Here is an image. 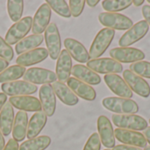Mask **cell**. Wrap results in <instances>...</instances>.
Segmentation results:
<instances>
[{"label": "cell", "mask_w": 150, "mask_h": 150, "mask_svg": "<svg viewBox=\"0 0 150 150\" xmlns=\"http://www.w3.org/2000/svg\"><path fill=\"white\" fill-rule=\"evenodd\" d=\"M98 20L105 27L113 30H128L134 25L131 19L117 12H101Z\"/></svg>", "instance_id": "5"}, {"label": "cell", "mask_w": 150, "mask_h": 150, "mask_svg": "<svg viewBox=\"0 0 150 150\" xmlns=\"http://www.w3.org/2000/svg\"><path fill=\"white\" fill-rule=\"evenodd\" d=\"M87 67L91 69L96 73L105 75L117 74L123 71V66L120 63L109 57L91 59L87 62Z\"/></svg>", "instance_id": "6"}, {"label": "cell", "mask_w": 150, "mask_h": 150, "mask_svg": "<svg viewBox=\"0 0 150 150\" xmlns=\"http://www.w3.org/2000/svg\"><path fill=\"white\" fill-rule=\"evenodd\" d=\"M4 146H5L4 138V135H3V133H1V131H0V150L4 149Z\"/></svg>", "instance_id": "45"}, {"label": "cell", "mask_w": 150, "mask_h": 150, "mask_svg": "<svg viewBox=\"0 0 150 150\" xmlns=\"http://www.w3.org/2000/svg\"><path fill=\"white\" fill-rule=\"evenodd\" d=\"M123 78L130 89L135 92L138 95L143 98H148L149 96L150 86L143 78L134 74L129 69L123 72Z\"/></svg>", "instance_id": "13"}, {"label": "cell", "mask_w": 150, "mask_h": 150, "mask_svg": "<svg viewBox=\"0 0 150 150\" xmlns=\"http://www.w3.org/2000/svg\"><path fill=\"white\" fill-rule=\"evenodd\" d=\"M52 10L49 5L45 3L41 4L33 18V26L32 32L33 34H40L46 31L47 27L50 24Z\"/></svg>", "instance_id": "15"}, {"label": "cell", "mask_w": 150, "mask_h": 150, "mask_svg": "<svg viewBox=\"0 0 150 150\" xmlns=\"http://www.w3.org/2000/svg\"><path fill=\"white\" fill-rule=\"evenodd\" d=\"M33 26V18L26 16L22 18L18 22H15L7 31L5 34V42L9 45L17 44L30 32Z\"/></svg>", "instance_id": "4"}, {"label": "cell", "mask_w": 150, "mask_h": 150, "mask_svg": "<svg viewBox=\"0 0 150 150\" xmlns=\"http://www.w3.org/2000/svg\"><path fill=\"white\" fill-rule=\"evenodd\" d=\"M14 52L11 45H9L4 39L0 36V58L10 62L13 59Z\"/></svg>", "instance_id": "35"}, {"label": "cell", "mask_w": 150, "mask_h": 150, "mask_svg": "<svg viewBox=\"0 0 150 150\" xmlns=\"http://www.w3.org/2000/svg\"><path fill=\"white\" fill-rule=\"evenodd\" d=\"M110 56L119 63H135L142 61L145 54L142 50L136 48H114L110 50Z\"/></svg>", "instance_id": "10"}, {"label": "cell", "mask_w": 150, "mask_h": 150, "mask_svg": "<svg viewBox=\"0 0 150 150\" xmlns=\"http://www.w3.org/2000/svg\"><path fill=\"white\" fill-rule=\"evenodd\" d=\"M56 79L57 77L55 72L40 67L29 68L27 71H25L23 76V80L32 83L33 85L36 84L46 85V84L54 83L56 81Z\"/></svg>", "instance_id": "9"}, {"label": "cell", "mask_w": 150, "mask_h": 150, "mask_svg": "<svg viewBox=\"0 0 150 150\" xmlns=\"http://www.w3.org/2000/svg\"><path fill=\"white\" fill-rule=\"evenodd\" d=\"M9 103L12 105V107L25 112L26 111L38 112L42 110L40 100L34 96H30V95L11 96L9 99Z\"/></svg>", "instance_id": "18"}, {"label": "cell", "mask_w": 150, "mask_h": 150, "mask_svg": "<svg viewBox=\"0 0 150 150\" xmlns=\"http://www.w3.org/2000/svg\"><path fill=\"white\" fill-rule=\"evenodd\" d=\"M132 4L131 0H105L102 2V7L106 12H116L128 8Z\"/></svg>", "instance_id": "32"}, {"label": "cell", "mask_w": 150, "mask_h": 150, "mask_svg": "<svg viewBox=\"0 0 150 150\" xmlns=\"http://www.w3.org/2000/svg\"><path fill=\"white\" fill-rule=\"evenodd\" d=\"M104 80L109 89L116 95L121 98L131 99L134 95L133 91L130 89L127 82L122 77L118 74H106L104 77Z\"/></svg>", "instance_id": "12"}, {"label": "cell", "mask_w": 150, "mask_h": 150, "mask_svg": "<svg viewBox=\"0 0 150 150\" xmlns=\"http://www.w3.org/2000/svg\"><path fill=\"white\" fill-rule=\"evenodd\" d=\"M55 70L56 77L60 82H67L70 78L72 70V58L66 50H61L59 57L57 58Z\"/></svg>", "instance_id": "19"}, {"label": "cell", "mask_w": 150, "mask_h": 150, "mask_svg": "<svg viewBox=\"0 0 150 150\" xmlns=\"http://www.w3.org/2000/svg\"><path fill=\"white\" fill-rule=\"evenodd\" d=\"M25 72V68L20 66L18 65H11L7 67L4 71L0 73V82L1 83H8L11 81H16L24 76Z\"/></svg>", "instance_id": "30"}, {"label": "cell", "mask_w": 150, "mask_h": 150, "mask_svg": "<svg viewBox=\"0 0 150 150\" xmlns=\"http://www.w3.org/2000/svg\"><path fill=\"white\" fill-rule=\"evenodd\" d=\"M85 3H86L90 7H95V6L99 3V1H98V0H87V1H85Z\"/></svg>", "instance_id": "44"}, {"label": "cell", "mask_w": 150, "mask_h": 150, "mask_svg": "<svg viewBox=\"0 0 150 150\" xmlns=\"http://www.w3.org/2000/svg\"><path fill=\"white\" fill-rule=\"evenodd\" d=\"M112 150H142L141 148L137 147H133V146H128V145H117L115 146Z\"/></svg>", "instance_id": "40"}, {"label": "cell", "mask_w": 150, "mask_h": 150, "mask_svg": "<svg viewBox=\"0 0 150 150\" xmlns=\"http://www.w3.org/2000/svg\"><path fill=\"white\" fill-rule=\"evenodd\" d=\"M47 57H48V51L47 49L37 48L19 55L16 59V63L23 67L31 66L44 61Z\"/></svg>", "instance_id": "21"}, {"label": "cell", "mask_w": 150, "mask_h": 150, "mask_svg": "<svg viewBox=\"0 0 150 150\" xmlns=\"http://www.w3.org/2000/svg\"><path fill=\"white\" fill-rule=\"evenodd\" d=\"M148 3H149V4H150V0H148Z\"/></svg>", "instance_id": "48"}, {"label": "cell", "mask_w": 150, "mask_h": 150, "mask_svg": "<svg viewBox=\"0 0 150 150\" xmlns=\"http://www.w3.org/2000/svg\"><path fill=\"white\" fill-rule=\"evenodd\" d=\"M43 41H44V37L41 34L28 35L16 44L15 51L19 56L27 51L37 49V47H39L42 43Z\"/></svg>", "instance_id": "28"}, {"label": "cell", "mask_w": 150, "mask_h": 150, "mask_svg": "<svg viewBox=\"0 0 150 150\" xmlns=\"http://www.w3.org/2000/svg\"><path fill=\"white\" fill-rule=\"evenodd\" d=\"M101 149V141L98 133H92L88 139L84 148L83 150H100Z\"/></svg>", "instance_id": "37"}, {"label": "cell", "mask_w": 150, "mask_h": 150, "mask_svg": "<svg viewBox=\"0 0 150 150\" xmlns=\"http://www.w3.org/2000/svg\"><path fill=\"white\" fill-rule=\"evenodd\" d=\"M98 131L103 146L107 149L115 147V136L112 125L109 118L105 116H100L98 118Z\"/></svg>", "instance_id": "17"}, {"label": "cell", "mask_w": 150, "mask_h": 150, "mask_svg": "<svg viewBox=\"0 0 150 150\" xmlns=\"http://www.w3.org/2000/svg\"><path fill=\"white\" fill-rule=\"evenodd\" d=\"M112 123L120 129L131 131H143L148 127L147 120L135 114H113Z\"/></svg>", "instance_id": "3"}, {"label": "cell", "mask_w": 150, "mask_h": 150, "mask_svg": "<svg viewBox=\"0 0 150 150\" xmlns=\"http://www.w3.org/2000/svg\"><path fill=\"white\" fill-rule=\"evenodd\" d=\"M14 123V111L12 105L6 102L0 111V131L4 136H9L12 132Z\"/></svg>", "instance_id": "27"}, {"label": "cell", "mask_w": 150, "mask_h": 150, "mask_svg": "<svg viewBox=\"0 0 150 150\" xmlns=\"http://www.w3.org/2000/svg\"><path fill=\"white\" fill-rule=\"evenodd\" d=\"M115 138L124 145L137 147V148H146L147 147V141L144 135L136 131L131 130H124L117 128L114 131Z\"/></svg>", "instance_id": "14"}, {"label": "cell", "mask_w": 150, "mask_h": 150, "mask_svg": "<svg viewBox=\"0 0 150 150\" xmlns=\"http://www.w3.org/2000/svg\"><path fill=\"white\" fill-rule=\"evenodd\" d=\"M1 88L4 94L11 97L33 95L38 90L36 85L26 82L25 80H16L8 83H4L1 86Z\"/></svg>", "instance_id": "11"}, {"label": "cell", "mask_w": 150, "mask_h": 150, "mask_svg": "<svg viewBox=\"0 0 150 150\" xmlns=\"http://www.w3.org/2000/svg\"><path fill=\"white\" fill-rule=\"evenodd\" d=\"M149 124H150V119H149Z\"/></svg>", "instance_id": "50"}, {"label": "cell", "mask_w": 150, "mask_h": 150, "mask_svg": "<svg viewBox=\"0 0 150 150\" xmlns=\"http://www.w3.org/2000/svg\"><path fill=\"white\" fill-rule=\"evenodd\" d=\"M104 150H110V149H104Z\"/></svg>", "instance_id": "49"}, {"label": "cell", "mask_w": 150, "mask_h": 150, "mask_svg": "<svg viewBox=\"0 0 150 150\" xmlns=\"http://www.w3.org/2000/svg\"><path fill=\"white\" fill-rule=\"evenodd\" d=\"M24 11V1L23 0H9L7 2V11L10 19L13 22L20 20Z\"/></svg>", "instance_id": "31"}, {"label": "cell", "mask_w": 150, "mask_h": 150, "mask_svg": "<svg viewBox=\"0 0 150 150\" xmlns=\"http://www.w3.org/2000/svg\"><path fill=\"white\" fill-rule=\"evenodd\" d=\"M130 71L134 74L142 77L150 79V62L148 61H139L133 63L130 67Z\"/></svg>", "instance_id": "34"}, {"label": "cell", "mask_w": 150, "mask_h": 150, "mask_svg": "<svg viewBox=\"0 0 150 150\" xmlns=\"http://www.w3.org/2000/svg\"><path fill=\"white\" fill-rule=\"evenodd\" d=\"M142 15L145 19V21L150 26V5L149 4H146L142 7Z\"/></svg>", "instance_id": "39"}, {"label": "cell", "mask_w": 150, "mask_h": 150, "mask_svg": "<svg viewBox=\"0 0 150 150\" xmlns=\"http://www.w3.org/2000/svg\"><path fill=\"white\" fill-rule=\"evenodd\" d=\"M71 74L74 78L88 84V85H98L101 82L100 76L83 65H75L72 67Z\"/></svg>", "instance_id": "23"}, {"label": "cell", "mask_w": 150, "mask_h": 150, "mask_svg": "<svg viewBox=\"0 0 150 150\" xmlns=\"http://www.w3.org/2000/svg\"><path fill=\"white\" fill-rule=\"evenodd\" d=\"M149 26L145 20H141L136 24L133 25L131 28H129L123 35L120 37L119 41V45L121 48H126L133 45L134 43L142 40L149 32Z\"/></svg>", "instance_id": "7"}, {"label": "cell", "mask_w": 150, "mask_h": 150, "mask_svg": "<svg viewBox=\"0 0 150 150\" xmlns=\"http://www.w3.org/2000/svg\"><path fill=\"white\" fill-rule=\"evenodd\" d=\"M27 126H28L27 113L22 111H18L14 118V123L11 132L12 137L16 141L18 142L22 141L25 138L27 133Z\"/></svg>", "instance_id": "26"}, {"label": "cell", "mask_w": 150, "mask_h": 150, "mask_svg": "<svg viewBox=\"0 0 150 150\" xmlns=\"http://www.w3.org/2000/svg\"><path fill=\"white\" fill-rule=\"evenodd\" d=\"M19 149V145L18 143V141H16L13 138L10 139L7 142V144L4 146L3 150H18Z\"/></svg>", "instance_id": "38"}, {"label": "cell", "mask_w": 150, "mask_h": 150, "mask_svg": "<svg viewBox=\"0 0 150 150\" xmlns=\"http://www.w3.org/2000/svg\"><path fill=\"white\" fill-rule=\"evenodd\" d=\"M64 46L69 55L79 63H87L90 60V55L86 48L77 40L73 38H66L64 40Z\"/></svg>", "instance_id": "22"}, {"label": "cell", "mask_w": 150, "mask_h": 150, "mask_svg": "<svg viewBox=\"0 0 150 150\" xmlns=\"http://www.w3.org/2000/svg\"><path fill=\"white\" fill-rule=\"evenodd\" d=\"M115 36V30L111 28H102L95 36L89 51L90 58L96 59L101 57L108 49Z\"/></svg>", "instance_id": "1"}, {"label": "cell", "mask_w": 150, "mask_h": 150, "mask_svg": "<svg viewBox=\"0 0 150 150\" xmlns=\"http://www.w3.org/2000/svg\"><path fill=\"white\" fill-rule=\"evenodd\" d=\"M144 150H150V146H147L146 148H144Z\"/></svg>", "instance_id": "47"}, {"label": "cell", "mask_w": 150, "mask_h": 150, "mask_svg": "<svg viewBox=\"0 0 150 150\" xmlns=\"http://www.w3.org/2000/svg\"><path fill=\"white\" fill-rule=\"evenodd\" d=\"M39 96L42 111L47 117L54 116L56 110V98L52 85H42L39 91Z\"/></svg>", "instance_id": "16"}, {"label": "cell", "mask_w": 150, "mask_h": 150, "mask_svg": "<svg viewBox=\"0 0 150 150\" xmlns=\"http://www.w3.org/2000/svg\"><path fill=\"white\" fill-rule=\"evenodd\" d=\"M8 66H9V62H7L6 60L3 58H0V73L3 71H4Z\"/></svg>", "instance_id": "41"}, {"label": "cell", "mask_w": 150, "mask_h": 150, "mask_svg": "<svg viewBox=\"0 0 150 150\" xmlns=\"http://www.w3.org/2000/svg\"><path fill=\"white\" fill-rule=\"evenodd\" d=\"M47 121V117L42 111L35 112L31 117L28 122L26 137L29 140L38 137L40 133L45 127Z\"/></svg>", "instance_id": "24"}, {"label": "cell", "mask_w": 150, "mask_h": 150, "mask_svg": "<svg viewBox=\"0 0 150 150\" xmlns=\"http://www.w3.org/2000/svg\"><path fill=\"white\" fill-rule=\"evenodd\" d=\"M144 2H145L144 0H134V1H133V4L135 6H141L144 4Z\"/></svg>", "instance_id": "46"}, {"label": "cell", "mask_w": 150, "mask_h": 150, "mask_svg": "<svg viewBox=\"0 0 150 150\" xmlns=\"http://www.w3.org/2000/svg\"><path fill=\"white\" fill-rule=\"evenodd\" d=\"M52 88L56 96L64 104L68 106H74L78 103V101H79L78 97L64 83L60 82V81H55L52 84Z\"/></svg>", "instance_id": "25"}, {"label": "cell", "mask_w": 150, "mask_h": 150, "mask_svg": "<svg viewBox=\"0 0 150 150\" xmlns=\"http://www.w3.org/2000/svg\"><path fill=\"white\" fill-rule=\"evenodd\" d=\"M103 106L116 114H134L139 111V106L134 100L121 97H106L102 101Z\"/></svg>", "instance_id": "2"}, {"label": "cell", "mask_w": 150, "mask_h": 150, "mask_svg": "<svg viewBox=\"0 0 150 150\" xmlns=\"http://www.w3.org/2000/svg\"><path fill=\"white\" fill-rule=\"evenodd\" d=\"M7 102V95L4 93H0V111Z\"/></svg>", "instance_id": "42"}, {"label": "cell", "mask_w": 150, "mask_h": 150, "mask_svg": "<svg viewBox=\"0 0 150 150\" xmlns=\"http://www.w3.org/2000/svg\"><path fill=\"white\" fill-rule=\"evenodd\" d=\"M147 142H149L150 144V126L149 127H147L145 130H144V133H143Z\"/></svg>", "instance_id": "43"}, {"label": "cell", "mask_w": 150, "mask_h": 150, "mask_svg": "<svg viewBox=\"0 0 150 150\" xmlns=\"http://www.w3.org/2000/svg\"><path fill=\"white\" fill-rule=\"evenodd\" d=\"M51 144V138L47 135L38 136L34 139L24 141L18 150H45Z\"/></svg>", "instance_id": "29"}, {"label": "cell", "mask_w": 150, "mask_h": 150, "mask_svg": "<svg viewBox=\"0 0 150 150\" xmlns=\"http://www.w3.org/2000/svg\"><path fill=\"white\" fill-rule=\"evenodd\" d=\"M67 86L73 91V93L77 97L79 96L83 100L94 101L97 97L96 91L91 86H90L74 77H70L68 80Z\"/></svg>", "instance_id": "20"}, {"label": "cell", "mask_w": 150, "mask_h": 150, "mask_svg": "<svg viewBox=\"0 0 150 150\" xmlns=\"http://www.w3.org/2000/svg\"><path fill=\"white\" fill-rule=\"evenodd\" d=\"M85 4L86 3L84 0H70L69 6L71 16H73L75 18L79 17L84 9Z\"/></svg>", "instance_id": "36"}, {"label": "cell", "mask_w": 150, "mask_h": 150, "mask_svg": "<svg viewBox=\"0 0 150 150\" xmlns=\"http://www.w3.org/2000/svg\"><path fill=\"white\" fill-rule=\"evenodd\" d=\"M46 3L49 5L51 10L55 11L58 15H60L63 18H66V19H69L71 17L69 6L66 1H64V0H48Z\"/></svg>", "instance_id": "33"}, {"label": "cell", "mask_w": 150, "mask_h": 150, "mask_svg": "<svg viewBox=\"0 0 150 150\" xmlns=\"http://www.w3.org/2000/svg\"><path fill=\"white\" fill-rule=\"evenodd\" d=\"M44 39L47 45L48 55L53 60H56L59 57L62 49L61 35L59 29L55 23H50L45 31Z\"/></svg>", "instance_id": "8"}]
</instances>
